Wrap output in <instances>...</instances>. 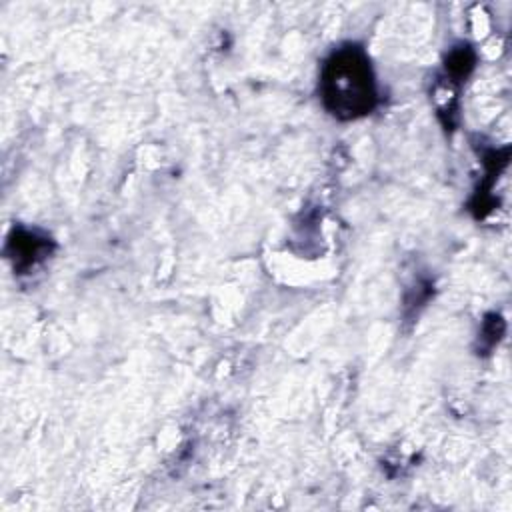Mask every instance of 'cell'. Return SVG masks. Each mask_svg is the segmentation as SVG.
I'll use <instances>...</instances> for the list:
<instances>
[{
  "instance_id": "1",
  "label": "cell",
  "mask_w": 512,
  "mask_h": 512,
  "mask_svg": "<svg viewBox=\"0 0 512 512\" xmlns=\"http://www.w3.org/2000/svg\"><path fill=\"white\" fill-rule=\"evenodd\" d=\"M322 100L338 118H358L374 108L376 84L366 54L356 46L336 50L322 68Z\"/></svg>"
}]
</instances>
